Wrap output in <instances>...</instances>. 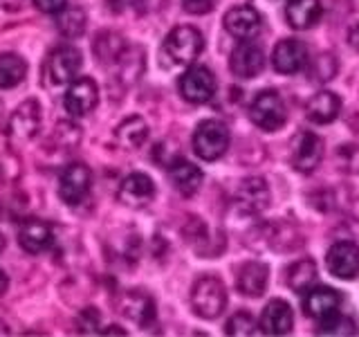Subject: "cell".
<instances>
[{
	"instance_id": "cell-26",
	"label": "cell",
	"mask_w": 359,
	"mask_h": 337,
	"mask_svg": "<svg viewBox=\"0 0 359 337\" xmlns=\"http://www.w3.org/2000/svg\"><path fill=\"white\" fill-rule=\"evenodd\" d=\"M236 202L245 209V211H261L267 207L269 202V191L263 178H250L245 180L238 189V196H236Z\"/></svg>"
},
{
	"instance_id": "cell-12",
	"label": "cell",
	"mask_w": 359,
	"mask_h": 337,
	"mask_svg": "<svg viewBox=\"0 0 359 337\" xmlns=\"http://www.w3.org/2000/svg\"><path fill=\"white\" fill-rule=\"evenodd\" d=\"M325 265L328 272L337 279L353 281L359 277V247L353 241L334 243L328 254H325Z\"/></svg>"
},
{
	"instance_id": "cell-15",
	"label": "cell",
	"mask_w": 359,
	"mask_h": 337,
	"mask_svg": "<svg viewBox=\"0 0 359 337\" xmlns=\"http://www.w3.org/2000/svg\"><path fill=\"white\" fill-rule=\"evenodd\" d=\"M308 63V48L303 41L283 39L272 52V65L280 74H297Z\"/></svg>"
},
{
	"instance_id": "cell-24",
	"label": "cell",
	"mask_w": 359,
	"mask_h": 337,
	"mask_svg": "<svg viewBox=\"0 0 359 337\" xmlns=\"http://www.w3.org/2000/svg\"><path fill=\"white\" fill-rule=\"evenodd\" d=\"M149 138V124L140 115H130L115 128V142L126 151H135Z\"/></svg>"
},
{
	"instance_id": "cell-9",
	"label": "cell",
	"mask_w": 359,
	"mask_h": 337,
	"mask_svg": "<svg viewBox=\"0 0 359 337\" xmlns=\"http://www.w3.org/2000/svg\"><path fill=\"white\" fill-rule=\"evenodd\" d=\"M99 104V86L90 77H76L70 81L63 97V106L72 117H83Z\"/></svg>"
},
{
	"instance_id": "cell-11",
	"label": "cell",
	"mask_w": 359,
	"mask_h": 337,
	"mask_svg": "<svg viewBox=\"0 0 359 337\" xmlns=\"http://www.w3.org/2000/svg\"><path fill=\"white\" fill-rule=\"evenodd\" d=\"M83 65V56L74 45H63V48L54 50L48 59V77L52 86H65L76 79L79 70Z\"/></svg>"
},
{
	"instance_id": "cell-14",
	"label": "cell",
	"mask_w": 359,
	"mask_h": 337,
	"mask_svg": "<svg viewBox=\"0 0 359 337\" xmlns=\"http://www.w3.org/2000/svg\"><path fill=\"white\" fill-rule=\"evenodd\" d=\"M321 160H323V140L312 131L301 133L294 142V149H292V166L299 173H312L321 164Z\"/></svg>"
},
{
	"instance_id": "cell-3",
	"label": "cell",
	"mask_w": 359,
	"mask_h": 337,
	"mask_svg": "<svg viewBox=\"0 0 359 337\" xmlns=\"http://www.w3.org/2000/svg\"><path fill=\"white\" fill-rule=\"evenodd\" d=\"M202 50H205V37L191 25H180L164 39V52L175 65H191Z\"/></svg>"
},
{
	"instance_id": "cell-33",
	"label": "cell",
	"mask_w": 359,
	"mask_h": 337,
	"mask_svg": "<svg viewBox=\"0 0 359 337\" xmlns=\"http://www.w3.org/2000/svg\"><path fill=\"white\" fill-rule=\"evenodd\" d=\"M337 74V56L332 54H319L310 65V77L317 81H330Z\"/></svg>"
},
{
	"instance_id": "cell-1",
	"label": "cell",
	"mask_w": 359,
	"mask_h": 337,
	"mask_svg": "<svg viewBox=\"0 0 359 337\" xmlns=\"http://www.w3.org/2000/svg\"><path fill=\"white\" fill-rule=\"evenodd\" d=\"M191 308L200 319H218L227 308V288L213 275L200 277L191 288Z\"/></svg>"
},
{
	"instance_id": "cell-29",
	"label": "cell",
	"mask_w": 359,
	"mask_h": 337,
	"mask_svg": "<svg viewBox=\"0 0 359 337\" xmlns=\"http://www.w3.org/2000/svg\"><path fill=\"white\" fill-rule=\"evenodd\" d=\"M88 16L81 7H65L56 14V27L65 39H79L86 32Z\"/></svg>"
},
{
	"instance_id": "cell-38",
	"label": "cell",
	"mask_w": 359,
	"mask_h": 337,
	"mask_svg": "<svg viewBox=\"0 0 359 337\" xmlns=\"http://www.w3.org/2000/svg\"><path fill=\"white\" fill-rule=\"evenodd\" d=\"M9 288V277L5 275V270H0V295H5Z\"/></svg>"
},
{
	"instance_id": "cell-19",
	"label": "cell",
	"mask_w": 359,
	"mask_h": 337,
	"mask_svg": "<svg viewBox=\"0 0 359 337\" xmlns=\"http://www.w3.org/2000/svg\"><path fill=\"white\" fill-rule=\"evenodd\" d=\"M119 312L137 326H149L155 319V301L142 290H128L119 301Z\"/></svg>"
},
{
	"instance_id": "cell-37",
	"label": "cell",
	"mask_w": 359,
	"mask_h": 337,
	"mask_svg": "<svg viewBox=\"0 0 359 337\" xmlns=\"http://www.w3.org/2000/svg\"><path fill=\"white\" fill-rule=\"evenodd\" d=\"M348 43H351V48L359 52V22H355V25L348 29Z\"/></svg>"
},
{
	"instance_id": "cell-35",
	"label": "cell",
	"mask_w": 359,
	"mask_h": 337,
	"mask_svg": "<svg viewBox=\"0 0 359 337\" xmlns=\"http://www.w3.org/2000/svg\"><path fill=\"white\" fill-rule=\"evenodd\" d=\"M182 7H184L187 14L205 16L213 7H216V0H182Z\"/></svg>"
},
{
	"instance_id": "cell-18",
	"label": "cell",
	"mask_w": 359,
	"mask_h": 337,
	"mask_svg": "<svg viewBox=\"0 0 359 337\" xmlns=\"http://www.w3.org/2000/svg\"><path fill=\"white\" fill-rule=\"evenodd\" d=\"M294 326V312L292 306L283 299H272L263 308L261 315V331L265 335H287Z\"/></svg>"
},
{
	"instance_id": "cell-6",
	"label": "cell",
	"mask_w": 359,
	"mask_h": 337,
	"mask_svg": "<svg viewBox=\"0 0 359 337\" xmlns=\"http://www.w3.org/2000/svg\"><path fill=\"white\" fill-rule=\"evenodd\" d=\"M93 189V171L83 162H72L59 178V198L67 207H76L88 198Z\"/></svg>"
},
{
	"instance_id": "cell-10",
	"label": "cell",
	"mask_w": 359,
	"mask_h": 337,
	"mask_svg": "<svg viewBox=\"0 0 359 337\" xmlns=\"http://www.w3.org/2000/svg\"><path fill=\"white\" fill-rule=\"evenodd\" d=\"M229 70L238 79H256L265 70V52L252 39L241 41L229 56Z\"/></svg>"
},
{
	"instance_id": "cell-39",
	"label": "cell",
	"mask_w": 359,
	"mask_h": 337,
	"mask_svg": "<svg viewBox=\"0 0 359 337\" xmlns=\"http://www.w3.org/2000/svg\"><path fill=\"white\" fill-rule=\"evenodd\" d=\"M108 3H110V9H121V7H126V5H130L133 3V0H108Z\"/></svg>"
},
{
	"instance_id": "cell-21",
	"label": "cell",
	"mask_w": 359,
	"mask_h": 337,
	"mask_svg": "<svg viewBox=\"0 0 359 337\" xmlns=\"http://www.w3.org/2000/svg\"><path fill=\"white\" fill-rule=\"evenodd\" d=\"M168 176H171L175 189L187 198L196 196L198 189L202 187V180H205L200 166L184 160V157H177V160H173L171 164H168Z\"/></svg>"
},
{
	"instance_id": "cell-31",
	"label": "cell",
	"mask_w": 359,
	"mask_h": 337,
	"mask_svg": "<svg viewBox=\"0 0 359 337\" xmlns=\"http://www.w3.org/2000/svg\"><path fill=\"white\" fill-rule=\"evenodd\" d=\"M334 162H337V166H339L344 173L359 176V144H344V146H339Z\"/></svg>"
},
{
	"instance_id": "cell-23",
	"label": "cell",
	"mask_w": 359,
	"mask_h": 337,
	"mask_svg": "<svg viewBox=\"0 0 359 337\" xmlns=\"http://www.w3.org/2000/svg\"><path fill=\"white\" fill-rule=\"evenodd\" d=\"M267 279H269L267 265L258 261H250L241 267L238 277H236V288H238V292L245 297H261L267 288Z\"/></svg>"
},
{
	"instance_id": "cell-2",
	"label": "cell",
	"mask_w": 359,
	"mask_h": 337,
	"mask_svg": "<svg viewBox=\"0 0 359 337\" xmlns=\"http://www.w3.org/2000/svg\"><path fill=\"white\" fill-rule=\"evenodd\" d=\"M229 149V128L220 119H205L194 133V151L200 160L216 162Z\"/></svg>"
},
{
	"instance_id": "cell-16",
	"label": "cell",
	"mask_w": 359,
	"mask_h": 337,
	"mask_svg": "<svg viewBox=\"0 0 359 337\" xmlns=\"http://www.w3.org/2000/svg\"><path fill=\"white\" fill-rule=\"evenodd\" d=\"M224 29H227L233 39L238 41H247L254 39L258 32H261V14L250 7V5H241V7H231L227 14H224Z\"/></svg>"
},
{
	"instance_id": "cell-17",
	"label": "cell",
	"mask_w": 359,
	"mask_h": 337,
	"mask_svg": "<svg viewBox=\"0 0 359 337\" xmlns=\"http://www.w3.org/2000/svg\"><path fill=\"white\" fill-rule=\"evenodd\" d=\"M18 243L27 254H43L48 252L54 243L52 227L45 220L39 218H27L22 220L18 230Z\"/></svg>"
},
{
	"instance_id": "cell-8",
	"label": "cell",
	"mask_w": 359,
	"mask_h": 337,
	"mask_svg": "<svg viewBox=\"0 0 359 337\" xmlns=\"http://www.w3.org/2000/svg\"><path fill=\"white\" fill-rule=\"evenodd\" d=\"M341 301L344 299L339 290H332L328 286H312L310 290H306V297H303V312L317 324H323L339 315Z\"/></svg>"
},
{
	"instance_id": "cell-34",
	"label": "cell",
	"mask_w": 359,
	"mask_h": 337,
	"mask_svg": "<svg viewBox=\"0 0 359 337\" xmlns=\"http://www.w3.org/2000/svg\"><path fill=\"white\" fill-rule=\"evenodd\" d=\"M99 312L97 308H86L79 312V317H76V329L79 333H83V335H93V333H99Z\"/></svg>"
},
{
	"instance_id": "cell-36",
	"label": "cell",
	"mask_w": 359,
	"mask_h": 337,
	"mask_svg": "<svg viewBox=\"0 0 359 337\" xmlns=\"http://www.w3.org/2000/svg\"><path fill=\"white\" fill-rule=\"evenodd\" d=\"M34 7L43 14H59L61 9L67 7V0H34Z\"/></svg>"
},
{
	"instance_id": "cell-5",
	"label": "cell",
	"mask_w": 359,
	"mask_h": 337,
	"mask_svg": "<svg viewBox=\"0 0 359 337\" xmlns=\"http://www.w3.org/2000/svg\"><path fill=\"white\" fill-rule=\"evenodd\" d=\"M285 104L274 90H263L250 106V119L265 133H274L285 124Z\"/></svg>"
},
{
	"instance_id": "cell-13",
	"label": "cell",
	"mask_w": 359,
	"mask_h": 337,
	"mask_svg": "<svg viewBox=\"0 0 359 337\" xmlns=\"http://www.w3.org/2000/svg\"><path fill=\"white\" fill-rule=\"evenodd\" d=\"M117 198H119L121 205H126L130 209H142V207L149 205V202H153L155 185L146 173L135 171V173H130V176H126L121 180Z\"/></svg>"
},
{
	"instance_id": "cell-30",
	"label": "cell",
	"mask_w": 359,
	"mask_h": 337,
	"mask_svg": "<svg viewBox=\"0 0 359 337\" xmlns=\"http://www.w3.org/2000/svg\"><path fill=\"white\" fill-rule=\"evenodd\" d=\"M52 140L59 144L61 149L70 151V149H74L79 142H81V128H79L76 124H72V121H59L54 126Z\"/></svg>"
},
{
	"instance_id": "cell-40",
	"label": "cell",
	"mask_w": 359,
	"mask_h": 337,
	"mask_svg": "<svg viewBox=\"0 0 359 337\" xmlns=\"http://www.w3.org/2000/svg\"><path fill=\"white\" fill-rule=\"evenodd\" d=\"M5 245H7V243H5V236H3V234H0V252H3V250H5Z\"/></svg>"
},
{
	"instance_id": "cell-20",
	"label": "cell",
	"mask_w": 359,
	"mask_h": 337,
	"mask_svg": "<svg viewBox=\"0 0 359 337\" xmlns=\"http://www.w3.org/2000/svg\"><path fill=\"white\" fill-rule=\"evenodd\" d=\"M323 16L321 0H290L285 5V20L292 29H310Z\"/></svg>"
},
{
	"instance_id": "cell-25",
	"label": "cell",
	"mask_w": 359,
	"mask_h": 337,
	"mask_svg": "<svg viewBox=\"0 0 359 337\" xmlns=\"http://www.w3.org/2000/svg\"><path fill=\"white\" fill-rule=\"evenodd\" d=\"M93 52L99 63H119L121 56L126 54V41L117 32H99L93 43Z\"/></svg>"
},
{
	"instance_id": "cell-27",
	"label": "cell",
	"mask_w": 359,
	"mask_h": 337,
	"mask_svg": "<svg viewBox=\"0 0 359 337\" xmlns=\"http://www.w3.org/2000/svg\"><path fill=\"white\" fill-rule=\"evenodd\" d=\"M317 275H319V270L312 258H299L297 263H292L287 267L285 284L294 292H306L317 284Z\"/></svg>"
},
{
	"instance_id": "cell-7",
	"label": "cell",
	"mask_w": 359,
	"mask_h": 337,
	"mask_svg": "<svg viewBox=\"0 0 359 337\" xmlns=\"http://www.w3.org/2000/svg\"><path fill=\"white\" fill-rule=\"evenodd\" d=\"M216 77L205 65H191L189 70L180 77V95L189 104H207L216 95Z\"/></svg>"
},
{
	"instance_id": "cell-4",
	"label": "cell",
	"mask_w": 359,
	"mask_h": 337,
	"mask_svg": "<svg viewBox=\"0 0 359 337\" xmlns=\"http://www.w3.org/2000/svg\"><path fill=\"white\" fill-rule=\"evenodd\" d=\"M41 112L43 110L36 99H25L14 112H11V117L7 121V138L16 144H25L34 140L43 124Z\"/></svg>"
},
{
	"instance_id": "cell-32",
	"label": "cell",
	"mask_w": 359,
	"mask_h": 337,
	"mask_svg": "<svg viewBox=\"0 0 359 337\" xmlns=\"http://www.w3.org/2000/svg\"><path fill=\"white\" fill-rule=\"evenodd\" d=\"M224 333L227 335H236V337H245V335H256V322L250 312H236L229 317L227 326H224Z\"/></svg>"
},
{
	"instance_id": "cell-22",
	"label": "cell",
	"mask_w": 359,
	"mask_h": 337,
	"mask_svg": "<svg viewBox=\"0 0 359 337\" xmlns=\"http://www.w3.org/2000/svg\"><path fill=\"white\" fill-rule=\"evenodd\" d=\"M341 112V99L339 95L330 93V90H321V93L312 95L306 104V117L312 124H330L339 117Z\"/></svg>"
},
{
	"instance_id": "cell-28",
	"label": "cell",
	"mask_w": 359,
	"mask_h": 337,
	"mask_svg": "<svg viewBox=\"0 0 359 337\" xmlns=\"http://www.w3.org/2000/svg\"><path fill=\"white\" fill-rule=\"evenodd\" d=\"M27 77V63L22 56L14 52L0 54V88H16L18 84L25 81Z\"/></svg>"
}]
</instances>
